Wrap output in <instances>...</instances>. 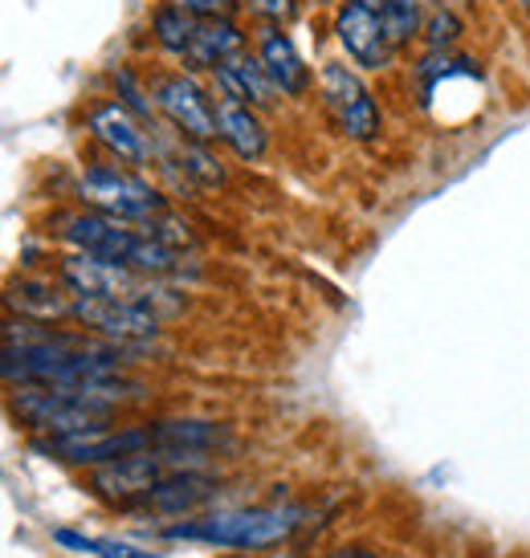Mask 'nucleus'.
<instances>
[{"mask_svg": "<svg viewBox=\"0 0 530 558\" xmlns=\"http://www.w3.org/2000/svg\"><path fill=\"white\" fill-rule=\"evenodd\" d=\"M241 49H245V37H241V29H237L229 16H201L184 62L196 65V70H217L229 58H237Z\"/></svg>", "mask_w": 530, "mask_h": 558, "instance_id": "ddd939ff", "label": "nucleus"}, {"mask_svg": "<svg viewBox=\"0 0 530 558\" xmlns=\"http://www.w3.org/2000/svg\"><path fill=\"white\" fill-rule=\"evenodd\" d=\"M172 465H180V461L164 457V452H131V457L107 461V465H94L91 485L94 494L107 497V501H143L172 473Z\"/></svg>", "mask_w": 530, "mask_h": 558, "instance_id": "6e6552de", "label": "nucleus"}, {"mask_svg": "<svg viewBox=\"0 0 530 558\" xmlns=\"http://www.w3.org/2000/svg\"><path fill=\"white\" fill-rule=\"evenodd\" d=\"M213 494V481L201 477V473H192V469H180V473H168V477L159 481L152 494L143 497V506H156L164 513H184L192 506H201L204 497Z\"/></svg>", "mask_w": 530, "mask_h": 558, "instance_id": "dca6fc26", "label": "nucleus"}, {"mask_svg": "<svg viewBox=\"0 0 530 558\" xmlns=\"http://www.w3.org/2000/svg\"><path fill=\"white\" fill-rule=\"evenodd\" d=\"M115 86H119V94H123V107H131L140 119H147V114H152V110H147V102H143L140 86H135V78H131V70H119V74H115Z\"/></svg>", "mask_w": 530, "mask_h": 558, "instance_id": "412c9836", "label": "nucleus"}, {"mask_svg": "<svg viewBox=\"0 0 530 558\" xmlns=\"http://www.w3.org/2000/svg\"><path fill=\"white\" fill-rule=\"evenodd\" d=\"M217 82L225 98L250 102V107H269L274 102V82L265 74L262 58H250V49H241L237 58H229L225 65H217Z\"/></svg>", "mask_w": 530, "mask_h": 558, "instance_id": "4468645a", "label": "nucleus"}, {"mask_svg": "<svg viewBox=\"0 0 530 558\" xmlns=\"http://www.w3.org/2000/svg\"><path fill=\"white\" fill-rule=\"evenodd\" d=\"M375 9L384 16L396 46H408L421 33V0H375Z\"/></svg>", "mask_w": 530, "mask_h": 558, "instance_id": "6ab92c4d", "label": "nucleus"}, {"mask_svg": "<svg viewBox=\"0 0 530 558\" xmlns=\"http://www.w3.org/2000/svg\"><path fill=\"white\" fill-rule=\"evenodd\" d=\"M62 281L70 286V294L82 298H115V302H140L147 311H176V298L152 274H140L119 262H103L91 253L65 257Z\"/></svg>", "mask_w": 530, "mask_h": 558, "instance_id": "20e7f679", "label": "nucleus"}, {"mask_svg": "<svg viewBox=\"0 0 530 558\" xmlns=\"http://www.w3.org/2000/svg\"><path fill=\"white\" fill-rule=\"evenodd\" d=\"M156 107L184 131L188 140H196V143L220 140L217 102H213L192 78H184V74H168V78L156 82Z\"/></svg>", "mask_w": 530, "mask_h": 558, "instance_id": "1a4fd4ad", "label": "nucleus"}, {"mask_svg": "<svg viewBox=\"0 0 530 558\" xmlns=\"http://www.w3.org/2000/svg\"><path fill=\"white\" fill-rule=\"evenodd\" d=\"M217 119H220V140L233 147V156L241 159H262L265 156V126L253 114L250 102H237V98H217Z\"/></svg>", "mask_w": 530, "mask_h": 558, "instance_id": "2eb2a0df", "label": "nucleus"}, {"mask_svg": "<svg viewBox=\"0 0 530 558\" xmlns=\"http://www.w3.org/2000/svg\"><path fill=\"white\" fill-rule=\"evenodd\" d=\"M257 58H262L265 74L274 82V90L286 98H302L311 90V70L302 62V53L294 49V41L278 29V25H265L257 33Z\"/></svg>", "mask_w": 530, "mask_h": 558, "instance_id": "9b49d317", "label": "nucleus"}, {"mask_svg": "<svg viewBox=\"0 0 530 558\" xmlns=\"http://www.w3.org/2000/svg\"><path fill=\"white\" fill-rule=\"evenodd\" d=\"M335 33H339V46L347 49V58L363 70H384L400 49L392 41L375 0H344L335 13Z\"/></svg>", "mask_w": 530, "mask_h": 558, "instance_id": "0eeeda50", "label": "nucleus"}, {"mask_svg": "<svg viewBox=\"0 0 530 558\" xmlns=\"http://www.w3.org/2000/svg\"><path fill=\"white\" fill-rule=\"evenodd\" d=\"M9 408L25 428L46 436L107 428L110 412H115V403L94 396L91 388H41V384H21Z\"/></svg>", "mask_w": 530, "mask_h": 558, "instance_id": "f03ea898", "label": "nucleus"}, {"mask_svg": "<svg viewBox=\"0 0 530 558\" xmlns=\"http://www.w3.org/2000/svg\"><path fill=\"white\" fill-rule=\"evenodd\" d=\"M318 98H323V110L327 119L335 123L339 135L347 140H375L380 135V107H375L372 90L363 86L359 74H351L347 65L327 62L318 70Z\"/></svg>", "mask_w": 530, "mask_h": 558, "instance_id": "423d86ee", "label": "nucleus"}, {"mask_svg": "<svg viewBox=\"0 0 530 558\" xmlns=\"http://www.w3.org/2000/svg\"><path fill=\"white\" fill-rule=\"evenodd\" d=\"M9 306H16L29 318H53V314H70L74 302H65L62 294H53L49 286H37V281H21L9 290Z\"/></svg>", "mask_w": 530, "mask_h": 558, "instance_id": "a211bd4d", "label": "nucleus"}, {"mask_svg": "<svg viewBox=\"0 0 530 558\" xmlns=\"http://www.w3.org/2000/svg\"><path fill=\"white\" fill-rule=\"evenodd\" d=\"M453 37H457V21L441 13L437 21H433V46H445V41H453Z\"/></svg>", "mask_w": 530, "mask_h": 558, "instance_id": "393cba45", "label": "nucleus"}, {"mask_svg": "<svg viewBox=\"0 0 530 558\" xmlns=\"http://www.w3.org/2000/svg\"><path fill=\"white\" fill-rule=\"evenodd\" d=\"M184 159H188V171H196L204 184H217V180H220V168H213V159H208L201 147H196V140L184 147Z\"/></svg>", "mask_w": 530, "mask_h": 558, "instance_id": "4be33fe9", "label": "nucleus"}, {"mask_svg": "<svg viewBox=\"0 0 530 558\" xmlns=\"http://www.w3.org/2000/svg\"><path fill=\"white\" fill-rule=\"evenodd\" d=\"M58 236L70 248H79V253H91V257H103V262L131 265V269L152 274V278H168V274L184 269V257L172 245L147 236L140 225L103 217V213H62L58 217Z\"/></svg>", "mask_w": 530, "mask_h": 558, "instance_id": "f257e3e1", "label": "nucleus"}, {"mask_svg": "<svg viewBox=\"0 0 530 558\" xmlns=\"http://www.w3.org/2000/svg\"><path fill=\"white\" fill-rule=\"evenodd\" d=\"M53 543L65 546V550H79V555H98V558H159V555H147V550H135V546H127V543L86 538V534H74V530H53Z\"/></svg>", "mask_w": 530, "mask_h": 558, "instance_id": "aec40b11", "label": "nucleus"}, {"mask_svg": "<svg viewBox=\"0 0 530 558\" xmlns=\"http://www.w3.org/2000/svg\"><path fill=\"white\" fill-rule=\"evenodd\" d=\"M294 530L298 510H229L201 518V522L168 526V538L225 546V550H269V546L286 543Z\"/></svg>", "mask_w": 530, "mask_h": 558, "instance_id": "7ed1b4c3", "label": "nucleus"}, {"mask_svg": "<svg viewBox=\"0 0 530 558\" xmlns=\"http://www.w3.org/2000/svg\"><path fill=\"white\" fill-rule=\"evenodd\" d=\"M335 558H380V555H368V550H339Z\"/></svg>", "mask_w": 530, "mask_h": 558, "instance_id": "a878e982", "label": "nucleus"}, {"mask_svg": "<svg viewBox=\"0 0 530 558\" xmlns=\"http://www.w3.org/2000/svg\"><path fill=\"white\" fill-rule=\"evenodd\" d=\"M253 13L265 16V21H286L294 13V0H245Z\"/></svg>", "mask_w": 530, "mask_h": 558, "instance_id": "5701e85b", "label": "nucleus"}, {"mask_svg": "<svg viewBox=\"0 0 530 558\" xmlns=\"http://www.w3.org/2000/svg\"><path fill=\"white\" fill-rule=\"evenodd\" d=\"M196 21H201V16L192 13L188 4H159L156 21H152V33H156V41L168 49V53L188 58L192 37H196Z\"/></svg>", "mask_w": 530, "mask_h": 558, "instance_id": "f3484780", "label": "nucleus"}, {"mask_svg": "<svg viewBox=\"0 0 530 558\" xmlns=\"http://www.w3.org/2000/svg\"><path fill=\"white\" fill-rule=\"evenodd\" d=\"M79 196L91 204L94 213L127 220V225H143V220L164 217V201H159L156 187L140 180V175H131V171L107 168V163H94V168L82 171Z\"/></svg>", "mask_w": 530, "mask_h": 558, "instance_id": "39448f33", "label": "nucleus"}, {"mask_svg": "<svg viewBox=\"0 0 530 558\" xmlns=\"http://www.w3.org/2000/svg\"><path fill=\"white\" fill-rule=\"evenodd\" d=\"M86 123H91L94 140L103 143L110 156L123 159V163H143V159L152 156V147L143 140L140 123L127 114L123 102H103V107H94Z\"/></svg>", "mask_w": 530, "mask_h": 558, "instance_id": "f8f14e48", "label": "nucleus"}, {"mask_svg": "<svg viewBox=\"0 0 530 558\" xmlns=\"http://www.w3.org/2000/svg\"><path fill=\"white\" fill-rule=\"evenodd\" d=\"M70 318H79L86 330H98L107 339L119 342H135V339H152L159 330V314L140 306V302H115V298H82L74 294V306H70Z\"/></svg>", "mask_w": 530, "mask_h": 558, "instance_id": "9d476101", "label": "nucleus"}, {"mask_svg": "<svg viewBox=\"0 0 530 558\" xmlns=\"http://www.w3.org/2000/svg\"><path fill=\"white\" fill-rule=\"evenodd\" d=\"M180 4H188L196 16H225L233 9V0H180Z\"/></svg>", "mask_w": 530, "mask_h": 558, "instance_id": "b1692460", "label": "nucleus"}]
</instances>
